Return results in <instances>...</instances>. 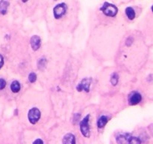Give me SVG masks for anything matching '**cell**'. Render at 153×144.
Returning a JSON list of instances; mask_svg holds the SVG:
<instances>
[{
  "label": "cell",
  "instance_id": "30bf717a",
  "mask_svg": "<svg viewBox=\"0 0 153 144\" xmlns=\"http://www.w3.org/2000/svg\"><path fill=\"white\" fill-rule=\"evenodd\" d=\"M108 121H109V118L107 116L105 115H102V116H99V118L97 120V127L98 129H102L105 127L106 124L108 123Z\"/></svg>",
  "mask_w": 153,
  "mask_h": 144
},
{
  "label": "cell",
  "instance_id": "9a60e30c",
  "mask_svg": "<svg viewBox=\"0 0 153 144\" xmlns=\"http://www.w3.org/2000/svg\"><path fill=\"white\" fill-rule=\"evenodd\" d=\"M128 143H135V144H139L142 143V140L140 139L139 137H137L132 136L130 134L129 137H128Z\"/></svg>",
  "mask_w": 153,
  "mask_h": 144
},
{
  "label": "cell",
  "instance_id": "52a82bcc",
  "mask_svg": "<svg viewBox=\"0 0 153 144\" xmlns=\"http://www.w3.org/2000/svg\"><path fill=\"white\" fill-rule=\"evenodd\" d=\"M30 44L33 50L37 51L41 46V38L38 35H33L30 39Z\"/></svg>",
  "mask_w": 153,
  "mask_h": 144
},
{
  "label": "cell",
  "instance_id": "2e32d148",
  "mask_svg": "<svg viewBox=\"0 0 153 144\" xmlns=\"http://www.w3.org/2000/svg\"><path fill=\"white\" fill-rule=\"evenodd\" d=\"M36 80H37V74L34 72H31L28 74V81L31 83H35Z\"/></svg>",
  "mask_w": 153,
  "mask_h": 144
},
{
  "label": "cell",
  "instance_id": "5b68a950",
  "mask_svg": "<svg viewBox=\"0 0 153 144\" xmlns=\"http://www.w3.org/2000/svg\"><path fill=\"white\" fill-rule=\"evenodd\" d=\"M92 83V79L86 77L84 78L80 83L76 86V90L78 92L85 91V93H89L90 92V87Z\"/></svg>",
  "mask_w": 153,
  "mask_h": 144
},
{
  "label": "cell",
  "instance_id": "e0dca14e",
  "mask_svg": "<svg viewBox=\"0 0 153 144\" xmlns=\"http://www.w3.org/2000/svg\"><path fill=\"white\" fill-rule=\"evenodd\" d=\"M133 42L134 38H132V37H128L126 39V41H125V46H126V47H130V46L133 44Z\"/></svg>",
  "mask_w": 153,
  "mask_h": 144
},
{
  "label": "cell",
  "instance_id": "603a6c76",
  "mask_svg": "<svg viewBox=\"0 0 153 144\" xmlns=\"http://www.w3.org/2000/svg\"><path fill=\"white\" fill-rule=\"evenodd\" d=\"M22 2H23V3H26V2H27L28 1V0H21Z\"/></svg>",
  "mask_w": 153,
  "mask_h": 144
},
{
  "label": "cell",
  "instance_id": "7402d4cb",
  "mask_svg": "<svg viewBox=\"0 0 153 144\" xmlns=\"http://www.w3.org/2000/svg\"><path fill=\"white\" fill-rule=\"evenodd\" d=\"M33 143L34 144H43V141L40 139H37V140H34V142H33Z\"/></svg>",
  "mask_w": 153,
  "mask_h": 144
},
{
  "label": "cell",
  "instance_id": "ac0fdd59",
  "mask_svg": "<svg viewBox=\"0 0 153 144\" xmlns=\"http://www.w3.org/2000/svg\"><path fill=\"white\" fill-rule=\"evenodd\" d=\"M6 81L3 78H0V90H2L6 86Z\"/></svg>",
  "mask_w": 153,
  "mask_h": 144
},
{
  "label": "cell",
  "instance_id": "ba28073f",
  "mask_svg": "<svg viewBox=\"0 0 153 144\" xmlns=\"http://www.w3.org/2000/svg\"><path fill=\"white\" fill-rule=\"evenodd\" d=\"M62 143L63 144H75L76 143V137L71 133L67 134L63 136Z\"/></svg>",
  "mask_w": 153,
  "mask_h": 144
},
{
  "label": "cell",
  "instance_id": "277c9868",
  "mask_svg": "<svg viewBox=\"0 0 153 144\" xmlns=\"http://www.w3.org/2000/svg\"><path fill=\"white\" fill-rule=\"evenodd\" d=\"M41 113L40 110L37 107H32L30 109L28 113V119L31 125H35L40 120Z\"/></svg>",
  "mask_w": 153,
  "mask_h": 144
},
{
  "label": "cell",
  "instance_id": "7a4b0ae2",
  "mask_svg": "<svg viewBox=\"0 0 153 144\" xmlns=\"http://www.w3.org/2000/svg\"><path fill=\"white\" fill-rule=\"evenodd\" d=\"M90 118V115L87 114L86 116L83 118V119L79 123V129H80L81 133L85 137L87 138L90 137V125H89Z\"/></svg>",
  "mask_w": 153,
  "mask_h": 144
},
{
  "label": "cell",
  "instance_id": "6da1fadb",
  "mask_svg": "<svg viewBox=\"0 0 153 144\" xmlns=\"http://www.w3.org/2000/svg\"><path fill=\"white\" fill-rule=\"evenodd\" d=\"M101 11L105 14V16L109 17H116L118 13V8L114 4L110 3V2H104L103 5L100 8Z\"/></svg>",
  "mask_w": 153,
  "mask_h": 144
},
{
  "label": "cell",
  "instance_id": "44dd1931",
  "mask_svg": "<svg viewBox=\"0 0 153 144\" xmlns=\"http://www.w3.org/2000/svg\"><path fill=\"white\" fill-rule=\"evenodd\" d=\"M4 65V57L2 54H0V69L2 68Z\"/></svg>",
  "mask_w": 153,
  "mask_h": 144
},
{
  "label": "cell",
  "instance_id": "4fadbf2b",
  "mask_svg": "<svg viewBox=\"0 0 153 144\" xmlns=\"http://www.w3.org/2000/svg\"><path fill=\"white\" fill-rule=\"evenodd\" d=\"M129 135V134L128 133L119 134L116 137L117 143H128V139Z\"/></svg>",
  "mask_w": 153,
  "mask_h": 144
},
{
  "label": "cell",
  "instance_id": "8fae6325",
  "mask_svg": "<svg viewBox=\"0 0 153 144\" xmlns=\"http://www.w3.org/2000/svg\"><path fill=\"white\" fill-rule=\"evenodd\" d=\"M9 2L7 0H1L0 1V14L5 15L8 12V7H9Z\"/></svg>",
  "mask_w": 153,
  "mask_h": 144
},
{
  "label": "cell",
  "instance_id": "d6986e66",
  "mask_svg": "<svg viewBox=\"0 0 153 144\" xmlns=\"http://www.w3.org/2000/svg\"><path fill=\"white\" fill-rule=\"evenodd\" d=\"M46 63H47V60H46V59H44V58L40 59V60H39V62H38L39 67H42V68L45 67Z\"/></svg>",
  "mask_w": 153,
  "mask_h": 144
},
{
  "label": "cell",
  "instance_id": "8992f818",
  "mask_svg": "<svg viewBox=\"0 0 153 144\" xmlns=\"http://www.w3.org/2000/svg\"><path fill=\"white\" fill-rule=\"evenodd\" d=\"M141 101H142V96L138 92H132L128 96V104L131 105V106H135V105L141 103Z\"/></svg>",
  "mask_w": 153,
  "mask_h": 144
},
{
  "label": "cell",
  "instance_id": "9c48e42d",
  "mask_svg": "<svg viewBox=\"0 0 153 144\" xmlns=\"http://www.w3.org/2000/svg\"><path fill=\"white\" fill-rule=\"evenodd\" d=\"M125 14L126 15L127 18L130 21H133L136 17V12H135V9L132 7L128 6L126 7L125 9Z\"/></svg>",
  "mask_w": 153,
  "mask_h": 144
},
{
  "label": "cell",
  "instance_id": "3957f363",
  "mask_svg": "<svg viewBox=\"0 0 153 144\" xmlns=\"http://www.w3.org/2000/svg\"><path fill=\"white\" fill-rule=\"evenodd\" d=\"M67 5L65 2H60L57 4L53 8V16L55 19L58 20L62 18L67 11Z\"/></svg>",
  "mask_w": 153,
  "mask_h": 144
},
{
  "label": "cell",
  "instance_id": "cb8c5ba5",
  "mask_svg": "<svg viewBox=\"0 0 153 144\" xmlns=\"http://www.w3.org/2000/svg\"><path fill=\"white\" fill-rule=\"evenodd\" d=\"M151 10H152V12H153V5H152V7H151Z\"/></svg>",
  "mask_w": 153,
  "mask_h": 144
},
{
  "label": "cell",
  "instance_id": "7c38bea8",
  "mask_svg": "<svg viewBox=\"0 0 153 144\" xmlns=\"http://www.w3.org/2000/svg\"><path fill=\"white\" fill-rule=\"evenodd\" d=\"M10 88H11V90L12 93H18L20 91V89H21V85H20L19 81H17V80H14V81L11 83Z\"/></svg>",
  "mask_w": 153,
  "mask_h": 144
},
{
  "label": "cell",
  "instance_id": "ffe728a7",
  "mask_svg": "<svg viewBox=\"0 0 153 144\" xmlns=\"http://www.w3.org/2000/svg\"><path fill=\"white\" fill-rule=\"evenodd\" d=\"M81 117V114L80 113H75L74 116H73V123H76L80 119Z\"/></svg>",
  "mask_w": 153,
  "mask_h": 144
},
{
  "label": "cell",
  "instance_id": "5bb4252c",
  "mask_svg": "<svg viewBox=\"0 0 153 144\" xmlns=\"http://www.w3.org/2000/svg\"><path fill=\"white\" fill-rule=\"evenodd\" d=\"M111 83L113 86H116L118 84V82H119V75L117 72H114L113 74H111V77L110 79Z\"/></svg>",
  "mask_w": 153,
  "mask_h": 144
}]
</instances>
